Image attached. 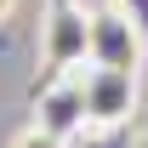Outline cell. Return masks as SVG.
<instances>
[{
	"mask_svg": "<svg viewBox=\"0 0 148 148\" xmlns=\"http://www.w3.org/2000/svg\"><path fill=\"white\" fill-rule=\"evenodd\" d=\"M86 63H103V69H148V34L137 29L125 6H97L86 17Z\"/></svg>",
	"mask_w": 148,
	"mask_h": 148,
	"instance_id": "2",
	"label": "cell"
},
{
	"mask_svg": "<svg viewBox=\"0 0 148 148\" xmlns=\"http://www.w3.org/2000/svg\"><path fill=\"white\" fill-rule=\"evenodd\" d=\"M34 125H46V131H57L63 143L69 137H80L86 131V97H80V69H69V74H46V86H40V97H34Z\"/></svg>",
	"mask_w": 148,
	"mask_h": 148,
	"instance_id": "4",
	"label": "cell"
},
{
	"mask_svg": "<svg viewBox=\"0 0 148 148\" xmlns=\"http://www.w3.org/2000/svg\"><path fill=\"white\" fill-rule=\"evenodd\" d=\"M80 97H86V131H125L143 114V69H80Z\"/></svg>",
	"mask_w": 148,
	"mask_h": 148,
	"instance_id": "1",
	"label": "cell"
},
{
	"mask_svg": "<svg viewBox=\"0 0 148 148\" xmlns=\"http://www.w3.org/2000/svg\"><path fill=\"white\" fill-rule=\"evenodd\" d=\"M131 148H148V131H143V137H137V143H131Z\"/></svg>",
	"mask_w": 148,
	"mask_h": 148,
	"instance_id": "8",
	"label": "cell"
},
{
	"mask_svg": "<svg viewBox=\"0 0 148 148\" xmlns=\"http://www.w3.org/2000/svg\"><path fill=\"white\" fill-rule=\"evenodd\" d=\"M86 6L80 0H51V12L40 23V69L46 74H69L86 69Z\"/></svg>",
	"mask_w": 148,
	"mask_h": 148,
	"instance_id": "3",
	"label": "cell"
},
{
	"mask_svg": "<svg viewBox=\"0 0 148 148\" xmlns=\"http://www.w3.org/2000/svg\"><path fill=\"white\" fill-rule=\"evenodd\" d=\"M120 6H125L131 17H137V29H143V34H148V0H120Z\"/></svg>",
	"mask_w": 148,
	"mask_h": 148,
	"instance_id": "6",
	"label": "cell"
},
{
	"mask_svg": "<svg viewBox=\"0 0 148 148\" xmlns=\"http://www.w3.org/2000/svg\"><path fill=\"white\" fill-rule=\"evenodd\" d=\"M12 148H69V143H63L57 131H46V125H29V131H23Z\"/></svg>",
	"mask_w": 148,
	"mask_h": 148,
	"instance_id": "5",
	"label": "cell"
},
{
	"mask_svg": "<svg viewBox=\"0 0 148 148\" xmlns=\"http://www.w3.org/2000/svg\"><path fill=\"white\" fill-rule=\"evenodd\" d=\"M12 12H17V0H0V23H6V17H12Z\"/></svg>",
	"mask_w": 148,
	"mask_h": 148,
	"instance_id": "7",
	"label": "cell"
}]
</instances>
